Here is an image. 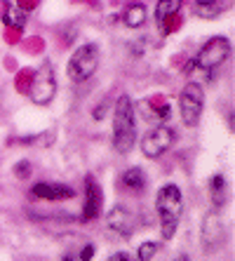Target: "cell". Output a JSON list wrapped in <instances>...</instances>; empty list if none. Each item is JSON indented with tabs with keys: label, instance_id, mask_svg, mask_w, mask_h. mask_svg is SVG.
Wrapping results in <instances>:
<instances>
[{
	"label": "cell",
	"instance_id": "obj_1",
	"mask_svg": "<svg viewBox=\"0 0 235 261\" xmlns=\"http://www.w3.org/2000/svg\"><path fill=\"white\" fill-rule=\"evenodd\" d=\"M134 144H137V111L132 99L122 94L113 109V148L120 155H127Z\"/></svg>",
	"mask_w": 235,
	"mask_h": 261
},
{
	"label": "cell",
	"instance_id": "obj_2",
	"mask_svg": "<svg viewBox=\"0 0 235 261\" xmlns=\"http://www.w3.org/2000/svg\"><path fill=\"white\" fill-rule=\"evenodd\" d=\"M155 212L160 219V233L163 240H172L179 228V219L184 212V195L176 184H165L155 195Z\"/></svg>",
	"mask_w": 235,
	"mask_h": 261
},
{
	"label": "cell",
	"instance_id": "obj_3",
	"mask_svg": "<svg viewBox=\"0 0 235 261\" xmlns=\"http://www.w3.org/2000/svg\"><path fill=\"white\" fill-rule=\"evenodd\" d=\"M99 57H101L99 45H94V43L80 45L71 55L68 66H66V73H68V78H71V83H87V80L97 73Z\"/></svg>",
	"mask_w": 235,
	"mask_h": 261
},
{
	"label": "cell",
	"instance_id": "obj_4",
	"mask_svg": "<svg viewBox=\"0 0 235 261\" xmlns=\"http://www.w3.org/2000/svg\"><path fill=\"white\" fill-rule=\"evenodd\" d=\"M230 52H233V47H230V40H228V38L217 36V38H212V40H207V43L200 47V52L193 57V61L188 64V68L214 71V68H219L223 61L228 59Z\"/></svg>",
	"mask_w": 235,
	"mask_h": 261
},
{
	"label": "cell",
	"instance_id": "obj_5",
	"mask_svg": "<svg viewBox=\"0 0 235 261\" xmlns=\"http://www.w3.org/2000/svg\"><path fill=\"white\" fill-rule=\"evenodd\" d=\"M202 109H205V90L200 83L191 80L186 83V87L179 94V113H181V122L186 127H195L202 118Z\"/></svg>",
	"mask_w": 235,
	"mask_h": 261
},
{
	"label": "cell",
	"instance_id": "obj_6",
	"mask_svg": "<svg viewBox=\"0 0 235 261\" xmlns=\"http://www.w3.org/2000/svg\"><path fill=\"white\" fill-rule=\"evenodd\" d=\"M57 94V78H55V71H52V64L45 61L31 78V87H29V99L36 106H47L52 103Z\"/></svg>",
	"mask_w": 235,
	"mask_h": 261
},
{
	"label": "cell",
	"instance_id": "obj_7",
	"mask_svg": "<svg viewBox=\"0 0 235 261\" xmlns=\"http://www.w3.org/2000/svg\"><path fill=\"white\" fill-rule=\"evenodd\" d=\"M174 144V129L167 125H155L151 132H146L141 137V153L146 158H160L163 153H167Z\"/></svg>",
	"mask_w": 235,
	"mask_h": 261
},
{
	"label": "cell",
	"instance_id": "obj_8",
	"mask_svg": "<svg viewBox=\"0 0 235 261\" xmlns=\"http://www.w3.org/2000/svg\"><path fill=\"white\" fill-rule=\"evenodd\" d=\"M223 238H226V233H223V221L219 212H207L202 219V249L207 254L217 252L223 245Z\"/></svg>",
	"mask_w": 235,
	"mask_h": 261
},
{
	"label": "cell",
	"instance_id": "obj_9",
	"mask_svg": "<svg viewBox=\"0 0 235 261\" xmlns=\"http://www.w3.org/2000/svg\"><path fill=\"white\" fill-rule=\"evenodd\" d=\"M106 226H109L113 233H118L120 238H129L137 231V221H134V214L122 205H115L109 214H106Z\"/></svg>",
	"mask_w": 235,
	"mask_h": 261
},
{
	"label": "cell",
	"instance_id": "obj_10",
	"mask_svg": "<svg viewBox=\"0 0 235 261\" xmlns=\"http://www.w3.org/2000/svg\"><path fill=\"white\" fill-rule=\"evenodd\" d=\"M33 198H40V200H52V202H59V200H71L75 198V189L66 186V184H55V181H40L33 186Z\"/></svg>",
	"mask_w": 235,
	"mask_h": 261
},
{
	"label": "cell",
	"instance_id": "obj_11",
	"mask_svg": "<svg viewBox=\"0 0 235 261\" xmlns=\"http://www.w3.org/2000/svg\"><path fill=\"white\" fill-rule=\"evenodd\" d=\"M101 189H99V184L92 179V176H87L85 179V212H83V219H94L99 214V210H101Z\"/></svg>",
	"mask_w": 235,
	"mask_h": 261
},
{
	"label": "cell",
	"instance_id": "obj_12",
	"mask_svg": "<svg viewBox=\"0 0 235 261\" xmlns=\"http://www.w3.org/2000/svg\"><path fill=\"white\" fill-rule=\"evenodd\" d=\"M137 111H146L144 118L148 122H165L169 118V106L167 103H163V106H155V101H151V99H144V101L137 103Z\"/></svg>",
	"mask_w": 235,
	"mask_h": 261
},
{
	"label": "cell",
	"instance_id": "obj_13",
	"mask_svg": "<svg viewBox=\"0 0 235 261\" xmlns=\"http://www.w3.org/2000/svg\"><path fill=\"white\" fill-rule=\"evenodd\" d=\"M122 24L127 29H139V26L146 24V5L141 3H129L122 12Z\"/></svg>",
	"mask_w": 235,
	"mask_h": 261
},
{
	"label": "cell",
	"instance_id": "obj_14",
	"mask_svg": "<svg viewBox=\"0 0 235 261\" xmlns=\"http://www.w3.org/2000/svg\"><path fill=\"white\" fill-rule=\"evenodd\" d=\"M179 10H181V0H158V5H155V21L163 26L165 21H167L169 17H174Z\"/></svg>",
	"mask_w": 235,
	"mask_h": 261
},
{
	"label": "cell",
	"instance_id": "obj_15",
	"mask_svg": "<svg viewBox=\"0 0 235 261\" xmlns=\"http://www.w3.org/2000/svg\"><path fill=\"white\" fill-rule=\"evenodd\" d=\"M26 17L29 14L24 12V7H19V5H14V3H10L7 5V10H5V24L7 26H12V29H24L26 26Z\"/></svg>",
	"mask_w": 235,
	"mask_h": 261
},
{
	"label": "cell",
	"instance_id": "obj_16",
	"mask_svg": "<svg viewBox=\"0 0 235 261\" xmlns=\"http://www.w3.org/2000/svg\"><path fill=\"white\" fill-rule=\"evenodd\" d=\"M122 184H125L127 189H132V191H144L146 189V174H144V170H139V167L127 170L125 174H122Z\"/></svg>",
	"mask_w": 235,
	"mask_h": 261
},
{
	"label": "cell",
	"instance_id": "obj_17",
	"mask_svg": "<svg viewBox=\"0 0 235 261\" xmlns=\"http://www.w3.org/2000/svg\"><path fill=\"white\" fill-rule=\"evenodd\" d=\"M221 10H223L221 0H219V3H205V5H198V3H195L193 5V12L198 14V17H202V19H214Z\"/></svg>",
	"mask_w": 235,
	"mask_h": 261
},
{
	"label": "cell",
	"instance_id": "obj_18",
	"mask_svg": "<svg viewBox=\"0 0 235 261\" xmlns=\"http://www.w3.org/2000/svg\"><path fill=\"white\" fill-rule=\"evenodd\" d=\"M158 249H160V245H158V243H153V240H146V243L139 245L137 259H139V261H151L153 256L158 254Z\"/></svg>",
	"mask_w": 235,
	"mask_h": 261
},
{
	"label": "cell",
	"instance_id": "obj_19",
	"mask_svg": "<svg viewBox=\"0 0 235 261\" xmlns=\"http://www.w3.org/2000/svg\"><path fill=\"white\" fill-rule=\"evenodd\" d=\"M210 189H212V193L217 195V205H221V195H223V191H226V179H223L221 174H217L210 181Z\"/></svg>",
	"mask_w": 235,
	"mask_h": 261
},
{
	"label": "cell",
	"instance_id": "obj_20",
	"mask_svg": "<svg viewBox=\"0 0 235 261\" xmlns=\"http://www.w3.org/2000/svg\"><path fill=\"white\" fill-rule=\"evenodd\" d=\"M92 256H94V247H92V245H85V247L80 249L78 261H92Z\"/></svg>",
	"mask_w": 235,
	"mask_h": 261
},
{
	"label": "cell",
	"instance_id": "obj_21",
	"mask_svg": "<svg viewBox=\"0 0 235 261\" xmlns=\"http://www.w3.org/2000/svg\"><path fill=\"white\" fill-rule=\"evenodd\" d=\"M29 167H31V163H26V160H24V163H17V176H24V179H26V176L31 174Z\"/></svg>",
	"mask_w": 235,
	"mask_h": 261
},
{
	"label": "cell",
	"instance_id": "obj_22",
	"mask_svg": "<svg viewBox=\"0 0 235 261\" xmlns=\"http://www.w3.org/2000/svg\"><path fill=\"white\" fill-rule=\"evenodd\" d=\"M106 261H134V259L127 254V252H115V254H111Z\"/></svg>",
	"mask_w": 235,
	"mask_h": 261
},
{
	"label": "cell",
	"instance_id": "obj_23",
	"mask_svg": "<svg viewBox=\"0 0 235 261\" xmlns=\"http://www.w3.org/2000/svg\"><path fill=\"white\" fill-rule=\"evenodd\" d=\"M172 261H188V256H186V254H179V256H174Z\"/></svg>",
	"mask_w": 235,
	"mask_h": 261
},
{
	"label": "cell",
	"instance_id": "obj_24",
	"mask_svg": "<svg viewBox=\"0 0 235 261\" xmlns=\"http://www.w3.org/2000/svg\"><path fill=\"white\" fill-rule=\"evenodd\" d=\"M61 261H75V256H71V254H64V256H61Z\"/></svg>",
	"mask_w": 235,
	"mask_h": 261
}]
</instances>
